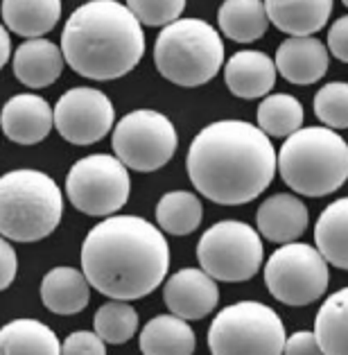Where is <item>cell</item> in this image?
<instances>
[{
  "label": "cell",
  "mask_w": 348,
  "mask_h": 355,
  "mask_svg": "<svg viewBox=\"0 0 348 355\" xmlns=\"http://www.w3.org/2000/svg\"><path fill=\"white\" fill-rule=\"evenodd\" d=\"M188 177L206 199L242 206L263 195L278 170L269 136L245 120H217L190 143Z\"/></svg>",
  "instance_id": "6da1fadb"
},
{
  "label": "cell",
  "mask_w": 348,
  "mask_h": 355,
  "mask_svg": "<svg viewBox=\"0 0 348 355\" xmlns=\"http://www.w3.org/2000/svg\"><path fill=\"white\" fill-rule=\"evenodd\" d=\"M82 270L104 297L123 301L143 299L168 276V240L159 227L143 218L113 215L86 236Z\"/></svg>",
  "instance_id": "7a4b0ae2"
},
{
  "label": "cell",
  "mask_w": 348,
  "mask_h": 355,
  "mask_svg": "<svg viewBox=\"0 0 348 355\" xmlns=\"http://www.w3.org/2000/svg\"><path fill=\"white\" fill-rule=\"evenodd\" d=\"M62 50L77 75L95 82L118 80L145 55L143 23L118 0H89L66 21Z\"/></svg>",
  "instance_id": "3957f363"
},
{
  "label": "cell",
  "mask_w": 348,
  "mask_h": 355,
  "mask_svg": "<svg viewBox=\"0 0 348 355\" xmlns=\"http://www.w3.org/2000/svg\"><path fill=\"white\" fill-rule=\"evenodd\" d=\"M278 172L294 193L330 195L348 179V143L333 127L297 129L278 152Z\"/></svg>",
  "instance_id": "277c9868"
},
{
  "label": "cell",
  "mask_w": 348,
  "mask_h": 355,
  "mask_svg": "<svg viewBox=\"0 0 348 355\" xmlns=\"http://www.w3.org/2000/svg\"><path fill=\"white\" fill-rule=\"evenodd\" d=\"M62 190L39 170H14L0 181V233L7 240L39 242L59 227Z\"/></svg>",
  "instance_id": "5b68a950"
},
{
  "label": "cell",
  "mask_w": 348,
  "mask_h": 355,
  "mask_svg": "<svg viewBox=\"0 0 348 355\" xmlns=\"http://www.w3.org/2000/svg\"><path fill=\"white\" fill-rule=\"evenodd\" d=\"M224 64V43L211 23L177 19L154 43V66L168 82L195 89L211 82Z\"/></svg>",
  "instance_id": "8992f818"
},
{
  "label": "cell",
  "mask_w": 348,
  "mask_h": 355,
  "mask_svg": "<svg viewBox=\"0 0 348 355\" xmlns=\"http://www.w3.org/2000/svg\"><path fill=\"white\" fill-rule=\"evenodd\" d=\"M285 326L281 317L260 301H240L217 313L208 328L213 355L285 353Z\"/></svg>",
  "instance_id": "52a82bcc"
},
{
  "label": "cell",
  "mask_w": 348,
  "mask_h": 355,
  "mask_svg": "<svg viewBox=\"0 0 348 355\" xmlns=\"http://www.w3.org/2000/svg\"><path fill=\"white\" fill-rule=\"evenodd\" d=\"M328 261L319 249L303 242H285L265 265V285L285 306H310L328 290Z\"/></svg>",
  "instance_id": "ba28073f"
},
{
  "label": "cell",
  "mask_w": 348,
  "mask_h": 355,
  "mask_svg": "<svg viewBox=\"0 0 348 355\" xmlns=\"http://www.w3.org/2000/svg\"><path fill=\"white\" fill-rule=\"evenodd\" d=\"M197 258L215 281H249L263 265V240L247 222L222 220L199 240Z\"/></svg>",
  "instance_id": "9c48e42d"
},
{
  "label": "cell",
  "mask_w": 348,
  "mask_h": 355,
  "mask_svg": "<svg viewBox=\"0 0 348 355\" xmlns=\"http://www.w3.org/2000/svg\"><path fill=\"white\" fill-rule=\"evenodd\" d=\"M132 179L118 157L91 154L75 163L66 177V195L77 211L91 218H109L129 199Z\"/></svg>",
  "instance_id": "30bf717a"
},
{
  "label": "cell",
  "mask_w": 348,
  "mask_h": 355,
  "mask_svg": "<svg viewBox=\"0 0 348 355\" xmlns=\"http://www.w3.org/2000/svg\"><path fill=\"white\" fill-rule=\"evenodd\" d=\"M177 129L168 116L152 109L127 114L113 129V150L127 168L154 172L177 152Z\"/></svg>",
  "instance_id": "8fae6325"
},
{
  "label": "cell",
  "mask_w": 348,
  "mask_h": 355,
  "mask_svg": "<svg viewBox=\"0 0 348 355\" xmlns=\"http://www.w3.org/2000/svg\"><path fill=\"white\" fill-rule=\"evenodd\" d=\"M116 109L98 89L77 86L66 91L55 107V127L64 141L73 145H93L111 132Z\"/></svg>",
  "instance_id": "7c38bea8"
},
{
  "label": "cell",
  "mask_w": 348,
  "mask_h": 355,
  "mask_svg": "<svg viewBox=\"0 0 348 355\" xmlns=\"http://www.w3.org/2000/svg\"><path fill=\"white\" fill-rule=\"evenodd\" d=\"M163 301L172 315L193 322V319H204L213 313L220 301V290L208 272L186 267L168 279L163 288Z\"/></svg>",
  "instance_id": "4fadbf2b"
},
{
  "label": "cell",
  "mask_w": 348,
  "mask_h": 355,
  "mask_svg": "<svg viewBox=\"0 0 348 355\" xmlns=\"http://www.w3.org/2000/svg\"><path fill=\"white\" fill-rule=\"evenodd\" d=\"M55 111L41 95L19 93L3 109V132L19 145H37L52 132Z\"/></svg>",
  "instance_id": "5bb4252c"
},
{
  "label": "cell",
  "mask_w": 348,
  "mask_h": 355,
  "mask_svg": "<svg viewBox=\"0 0 348 355\" xmlns=\"http://www.w3.org/2000/svg\"><path fill=\"white\" fill-rule=\"evenodd\" d=\"M328 48L315 37H290L276 50V68L287 82L308 86L326 75Z\"/></svg>",
  "instance_id": "9a60e30c"
},
{
  "label": "cell",
  "mask_w": 348,
  "mask_h": 355,
  "mask_svg": "<svg viewBox=\"0 0 348 355\" xmlns=\"http://www.w3.org/2000/svg\"><path fill=\"white\" fill-rule=\"evenodd\" d=\"M64 50L48 39L23 41L12 57V71L16 80L30 89H46L55 84L64 71Z\"/></svg>",
  "instance_id": "2e32d148"
},
{
  "label": "cell",
  "mask_w": 348,
  "mask_h": 355,
  "mask_svg": "<svg viewBox=\"0 0 348 355\" xmlns=\"http://www.w3.org/2000/svg\"><path fill=\"white\" fill-rule=\"evenodd\" d=\"M276 62L260 50H240L224 66V82L238 98H263L276 84Z\"/></svg>",
  "instance_id": "e0dca14e"
},
{
  "label": "cell",
  "mask_w": 348,
  "mask_h": 355,
  "mask_svg": "<svg viewBox=\"0 0 348 355\" xmlns=\"http://www.w3.org/2000/svg\"><path fill=\"white\" fill-rule=\"evenodd\" d=\"M258 231L263 233V238L272 242H294L299 240L308 229L310 215L306 204L299 197L278 193L269 197L267 202L260 204L258 215Z\"/></svg>",
  "instance_id": "ac0fdd59"
},
{
  "label": "cell",
  "mask_w": 348,
  "mask_h": 355,
  "mask_svg": "<svg viewBox=\"0 0 348 355\" xmlns=\"http://www.w3.org/2000/svg\"><path fill=\"white\" fill-rule=\"evenodd\" d=\"M91 281L84 270L73 267H55L41 281V299L50 313L55 315H77L91 301Z\"/></svg>",
  "instance_id": "d6986e66"
},
{
  "label": "cell",
  "mask_w": 348,
  "mask_h": 355,
  "mask_svg": "<svg viewBox=\"0 0 348 355\" xmlns=\"http://www.w3.org/2000/svg\"><path fill=\"white\" fill-rule=\"evenodd\" d=\"M269 23L290 37H312L330 19L333 0H265Z\"/></svg>",
  "instance_id": "ffe728a7"
},
{
  "label": "cell",
  "mask_w": 348,
  "mask_h": 355,
  "mask_svg": "<svg viewBox=\"0 0 348 355\" xmlns=\"http://www.w3.org/2000/svg\"><path fill=\"white\" fill-rule=\"evenodd\" d=\"M62 19V0H3V21L10 32L37 39L55 30Z\"/></svg>",
  "instance_id": "44dd1931"
},
{
  "label": "cell",
  "mask_w": 348,
  "mask_h": 355,
  "mask_svg": "<svg viewBox=\"0 0 348 355\" xmlns=\"http://www.w3.org/2000/svg\"><path fill=\"white\" fill-rule=\"evenodd\" d=\"M188 319L179 315H159L147 322L141 333V351L145 355H190L195 351V333Z\"/></svg>",
  "instance_id": "7402d4cb"
},
{
  "label": "cell",
  "mask_w": 348,
  "mask_h": 355,
  "mask_svg": "<svg viewBox=\"0 0 348 355\" xmlns=\"http://www.w3.org/2000/svg\"><path fill=\"white\" fill-rule=\"evenodd\" d=\"M315 242L330 265L348 272V197L328 204L319 215Z\"/></svg>",
  "instance_id": "603a6c76"
},
{
  "label": "cell",
  "mask_w": 348,
  "mask_h": 355,
  "mask_svg": "<svg viewBox=\"0 0 348 355\" xmlns=\"http://www.w3.org/2000/svg\"><path fill=\"white\" fill-rule=\"evenodd\" d=\"M217 23L224 37L238 43L258 41L267 32V7L263 0H224Z\"/></svg>",
  "instance_id": "cb8c5ba5"
},
{
  "label": "cell",
  "mask_w": 348,
  "mask_h": 355,
  "mask_svg": "<svg viewBox=\"0 0 348 355\" xmlns=\"http://www.w3.org/2000/svg\"><path fill=\"white\" fill-rule=\"evenodd\" d=\"M0 353L57 355L62 353V344H59L57 335L46 324L37 322V319H16V322L3 326V333H0Z\"/></svg>",
  "instance_id": "d4e9b609"
},
{
  "label": "cell",
  "mask_w": 348,
  "mask_h": 355,
  "mask_svg": "<svg viewBox=\"0 0 348 355\" xmlns=\"http://www.w3.org/2000/svg\"><path fill=\"white\" fill-rule=\"evenodd\" d=\"M315 333L328 355H348V288L324 301L315 319Z\"/></svg>",
  "instance_id": "484cf974"
},
{
  "label": "cell",
  "mask_w": 348,
  "mask_h": 355,
  "mask_svg": "<svg viewBox=\"0 0 348 355\" xmlns=\"http://www.w3.org/2000/svg\"><path fill=\"white\" fill-rule=\"evenodd\" d=\"M204 218L202 202L188 190H172L156 204V222L170 236H190Z\"/></svg>",
  "instance_id": "4316f807"
},
{
  "label": "cell",
  "mask_w": 348,
  "mask_h": 355,
  "mask_svg": "<svg viewBox=\"0 0 348 355\" xmlns=\"http://www.w3.org/2000/svg\"><path fill=\"white\" fill-rule=\"evenodd\" d=\"M303 125V107L287 93L267 95L258 107V127L267 136L285 138Z\"/></svg>",
  "instance_id": "83f0119b"
},
{
  "label": "cell",
  "mask_w": 348,
  "mask_h": 355,
  "mask_svg": "<svg viewBox=\"0 0 348 355\" xmlns=\"http://www.w3.org/2000/svg\"><path fill=\"white\" fill-rule=\"evenodd\" d=\"M95 333L107 344H125L138 331V313L123 299H113L95 313Z\"/></svg>",
  "instance_id": "f1b7e54d"
},
{
  "label": "cell",
  "mask_w": 348,
  "mask_h": 355,
  "mask_svg": "<svg viewBox=\"0 0 348 355\" xmlns=\"http://www.w3.org/2000/svg\"><path fill=\"white\" fill-rule=\"evenodd\" d=\"M315 114L326 127L348 129V84L330 82L315 95Z\"/></svg>",
  "instance_id": "f546056e"
},
{
  "label": "cell",
  "mask_w": 348,
  "mask_h": 355,
  "mask_svg": "<svg viewBox=\"0 0 348 355\" xmlns=\"http://www.w3.org/2000/svg\"><path fill=\"white\" fill-rule=\"evenodd\" d=\"M127 7L147 28H165L181 19L186 0H127Z\"/></svg>",
  "instance_id": "4dcf8cb0"
},
{
  "label": "cell",
  "mask_w": 348,
  "mask_h": 355,
  "mask_svg": "<svg viewBox=\"0 0 348 355\" xmlns=\"http://www.w3.org/2000/svg\"><path fill=\"white\" fill-rule=\"evenodd\" d=\"M104 342L98 333H89V331H77L73 335L66 337V342L62 344V353L66 355H104Z\"/></svg>",
  "instance_id": "1f68e13d"
},
{
  "label": "cell",
  "mask_w": 348,
  "mask_h": 355,
  "mask_svg": "<svg viewBox=\"0 0 348 355\" xmlns=\"http://www.w3.org/2000/svg\"><path fill=\"white\" fill-rule=\"evenodd\" d=\"M328 48L339 62L348 64V16L337 19L328 30Z\"/></svg>",
  "instance_id": "d6a6232c"
},
{
  "label": "cell",
  "mask_w": 348,
  "mask_h": 355,
  "mask_svg": "<svg viewBox=\"0 0 348 355\" xmlns=\"http://www.w3.org/2000/svg\"><path fill=\"white\" fill-rule=\"evenodd\" d=\"M0 251H3V258H0V288L7 290L16 279V272H19V258H16V251L12 249L7 238L0 242Z\"/></svg>",
  "instance_id": "836d02e7"
},
{
  "label": "cell",
  "mask_w": 348,
  "mask_h": 355,
  "mask_svg": "<svg viewBox=\"0 0 348 355\" xmlns=\"http://www.w3.org/2000/svg\"><path fill=\"white\" fill-rule=\"evenodd\" d=\"M285 353H290V355H299V353H324V349H321L317 333L299 331V333H294L290 340L285 342Z\"/></svg>",
  "instance_id": "e575fe53"
},
{
  "label": "cell",
  "mask_w": 348,
  "mask_h": 355,
  "mask_svg": "<svg viewBox=\"0 0 348 355\" xmlns=\"http://www.w3.org/2000/svg\"><path fill=\"white\" fill-rule=\"evenodd\" d=\"M0 43H3V55H0V66H5L12 59V39H10V28H3L0 32Z\"/></svg>",
  "instance_id": "d590c367"
},
{
  "label": "cell",
  "mask_w": 348,
  "mask_h": 355,
  "mask_svg": "<svg viewBox=\"0 0 348 355\" xmlns=\"http://www.w3.org/2000/svg\"><path fill=\"white\" fill-rule=\"evenodd\" d=\"M342 3H344V5H346V7H348V0H342Z\"/></svg>",
  "instance_id": "8d00e7d4"
}]
</instances>
